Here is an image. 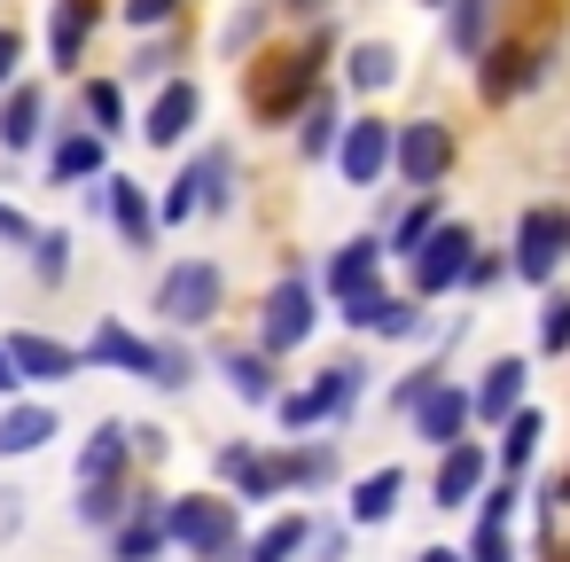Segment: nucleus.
I'll return each mask as SVG.
<instances>
[{
	"mask_svg": "<svg viewBox=\"0 0 570 562\" xmlns=\"http://www.w3.org/2000/svg\"><path fill=\"white\" fill-rule=\"evenodd\" d=\"M438 375H445V367H438V359H422V367H406V375H399V383H391V414H406V406H414V398H422V391H430V383H438Z\"/></svg>",
	"mask_w": 570,
	"mask_h": 562,
	"instance_id": "43",
	"label": "nucleus"
},
{
	"mask_svg": "<svg viewBox=\"0 0 570 562\" xmlns=\"http://www.w3.org/2000/svg\"><path fill=\"white\" fill-rule=\"evenodd\" d=\"M305 546H313L321 562H352V523H313Z\"/></svg>",
	"mask_w": 570,
	"mask_h": 562,
	"instance_id": "44",
	"label": "nucleus"
},
{
	"mask_svg": "<svg viewBox=\"0 0 570 562\" xmlns=\"http://www.w3.org/2000/svg\"><path fill=\"white\" fill-rule=\"evenodd\" d=\"M126 515V476H102V484H79V523H95V531H110Z\"/></svg>",
	"mask_w": 570,
	"mask_h": 562,
	"instance_id": "38",
	"label": "nucleus"
},
{
	"mask_svg": "<svg viewBox=\"0 0 570 562\" xmlns=\"http://www.w3.org/2000/svg\"><path fill=\"white\" fill-rule=\"evenodd\" d=\"M126 461H134V437H126V422H95V437L79 445V484L126 476Z\"/></svg>",
	"mask_w": 570,
	"mask_h": 562,
	"instance_id": "29",
	"label": "nucleus"
},
{
	"mask_svg": "<svg viewBox=\"0 0 570 562\" xmlns=\"http://www.w3.org/2000/svg\"><path fill=\"white\" fill-rule=\"evenodd\" d=\"M24 250H32V274H40V282H63V274H71V235H63V227H32Z\"/></svg>",
	"mask_w": 570,
	"mask_h": 562,
	"instance_id": "39",
	"label": "nucleus"
},
{
	"mask_svg": "<svg viewBox=\"0 0 570 562\" xmlns=\"http://www.w3.org/2000/svg\"><path fill=\"white\" fill-rule=\"evenodd\" d=\"M282 9H297V17H313V9H321V0H282Z\"/></svg>",
	"mask_w": 570,
	"mask_h": 562,
	"instance_id": "56",
	"label": "nucleus"
},
{
	"mask_svg": "<svg viewBox=\"0 0 570 562\" xmlns=\"http://www.w3.org/2000/svg\"><path fill=\"white\" fill-rule=\"evenodd\" d=\"M399 500H406V469L399 461H383V469H367L360 484H352V507H344V523H391L399 515Z\"/></svg>",
	"mask_w": 570,
	"mask_h": 562,
	"instance_id": "25",
	"label": "nucleus"
},
{
	"mask_svg": "<svg viewBox=\"0 0 570 562\" xmlns=\"http://www.w3.org/2000/svg\"><path fill=\"white\" fill-rule=\"evenodd\" d=\"M375 274H383V235H344V243L328 250V266H321V282H328V297H352V289H375Z\"/></svg>",
	"mask_w": 570,
	"mask_h": 562,
	"instance_id": "20",
	"label": "nucleus"
},
{
	"mask_svg": "<svg viewBox=\"0 0 570 562\" xmlns=\"http://www.w3.org/2000/svg\"><path fill=\"white\" fill-rule=\"evenodd\" d=\"M212 476L235 484V500H274V484H266V453H258L250 437H227V445L212 453Z\"/></svg>",
	"mask_w": 570,
	"mask_h": 562,
	"instance_id": "26",
	"label": "nucleus"
},
{
	"mask_svg": "<svg viewBox=\"0 0 570 562\" xmlns=\"http://www.w3.org/2000/svg\"><path fill=\"white\" fill-rule=\"evenodd\" d=\"M0 243H32V219L17 204H0Z\"/></svg>",
	"mask_w": 570,
	"mask_h": 562,
	"instance_id": "51",
	"label": "nucleus"
},
{
	"mask_svg": "<svg viewBox=\"0 0 570 562\" xmlns=\"http://www.w3.org/2000/svg\"><path fill=\"white\" fill-rule=\"evenodd\" d=\"M56 437V406H9L0 414V461H24Z\"/></svg>",
	"mask_w": 570,
	"mask_h": 562,
	"instance_id": "31",
	"label": "nucleus"
},
{
	"mask_svg": "<svg viewBox=\"0 0 570 562\" xmlns=\"http://www.w3.org/2000/svg\"><path fill=\"white\" fill-rule=\"evenodd\" d=\"M469 63H476V95H484V110H508V102H523V95L547 79V56L523 48V40H500V48L484 40Z\"/></svg>",
	"mask_w": 570,
	"mask_h": 562,
	"instance_id": "8",
	"label": "nucleus"
},
{
	"mask_svg": "<svg viewBox=\"0 0 570 562\" xmlns=\"http://www.w3.org/2000/svg\"><path fill=\"white\" fill-rule=\"evenodd\" d=\"M196 118H204V87L196 79H165L157 87V102H149V118L134 126L149 149H180L188 134H196Z\"/></svg>",
	"mask_w": 570,
	"mask_h": 562,
	"instance_id": "13",
	"label": "nucleus"
},
{
	"mask_svg": "<svg viewBox=\"0 0 570 562\" xmlns=\"http://www.w3.org/2000/svg\"><path fill=\"white\" fill-rule=\"evenodd\" d=\"M17 383H24V375H17V359H9V344H0V398H9Z\"/></svg>",
	"mask_w": 570,
	"mask_h": 562,
	"instance_id": "53",
	"label": "nucleus"
},
{
	"mask_svg": "<svg viewBox=\"0 0 570 562\" xmlns=\"http://www.w3.org/2000/svg\"><path fill=\"white\" fill-rule=\"evenodd\" d=\"M414 562H461V546H422Z\"/></svg>",
	"mask_w": 570,
	"mask_h": 562,
	"instance_id": "54",
	"label": "nucleus"
},
{
	"mask_svg": "<svg viewBox=\"0 0 570 562\" xmlns=\"http://www.w3.org/2000/svg\"><path fill=\"white\" fill-rule=\"evenodd\" d=\"M515 500H523V492H515V476H500V484L484 476V492H476V515H484V523H515Z\"/></svg>",
	"mask_w": 570,
	"mask_h": 562,
	"instance_id": "42",
	"label": "nucleus"
},
{
	"mask_svg": "<svg viewBox=\"0 0 570 562\" xmlns=\"http://www.w3.org/2000/svg\"><path fill=\"white\" fill-rule=\"evenodd\" d=\"M134 71H141V79H149V71H173V48H141V56H134Z\"/></svg>",
	"mask_w": 570,
	"mask_h": 562,
	"instance_id": "52",
	"label": "nucleus"
},
{
	"mask_svg": "<svg viewBox=\"0 0 570 562\" xmlns=\"http://www.w3.org/2000/svg\"><path fill=\"white\" fill-rule=\"evenodd\" d=\"M17 63H24V32H9V24H0V87L17 79Z\"/></svg>",
	"mask_w": 570,
	"mask_h": 562,
	"instance_id": "50",
	"label": "nucleus"
},
{
	"mask_svg": "<svg viewBox=\"0 0 570 562\" xmlns=\"http://www.w3.org/2000/svg\"><path fill=\"white\" fill-rule=\"evenodd\" d=\"M102 165H110V141H102L95 126H79V134H63V141L48 149V180H56V188H79V180H102Z\"/></svg>",
	"mask_w": 570,
	"mask_h": 562,
	"instance_id": "24",
	"label": "nucleus"
},
{
	"mask_svg": "<svg viewBox=\"0 0 570 562\" xmlns=\"http://www.w3.org/2000/svg\"><path fill=\"white\" fill-rule=\"evenodd\" d=\"M430 9H438V0H430Z\"/></svg>",
	"mask_w": 570,
	"mask_h": 562,
	"instance_id": "58",
	"label": "nucleus"
},
{
	"mask_svg": "<svg viewBox=\"0 0 570 562\" xmlns=\"http://www.w3.org/2000/svg\"><path fill=\"white\" fill-rule=\"evenodd\" d=\"M500 274H508V258H492V250H469V274H461V282H469V289H492Z\"/></svg>",
	"mask_w": 570,
	"mask_h": 562,
	"instance_id": "48",
	"label": "nucleus"
},
{
	"mask_svg": "<svg viewBox=\"0 0 570 562\" xmlns=\"http://www.w3.org/2000/svg\"><path fill=\"white\" fill-rule=\"evenodd\" d=\"M391 79H399V48H391V40H360V48L344 56V87H352V95H383Z\"/></svg>",
	"mask_w": 570,
	"mask_h": 562,
	"instance_id": "32",
	"label": "nucleus"
},
{
	"mask_svg": "<svg viewBox=\"0 0 570 562\" xmlns=\"http://www.w3.org/2000/svg\"><path fill=\"white\" fill-rule=\"evenodd\" d=\"M554 554H562V562H570V546H554Z\"/></svg>",
	"mask_w": 570,
	"mask_h": 562,
	"instance_id": "57",
	"label": "nucleus"
},
{
	"mask_svg": "<svg viewBox=\"0 0 570 562\" xmlns=\"http://www.w3.org/2000/svg\"><path fill=\"white\" fill-rule=\"evenodd\" d=\"M469 250H476V227H469V219H438V227L406 250V282H414V297H445V289H461Z\"/></svg>",
	"mask_w": 570,
	"mask_h": 562,
	"instance_id": "6",
	"label": "nucleus"
},
{
	"mask_svg": "<svg viewBox=\"0 0 570 562\" xmlns=\"http://www.w3.org/2000/svg\"><path fill=\"white\" fill-rule=\"evenodd\" d=\"M313 328H321L313 282H305V274H282V282L266 289V305H258V352H266V359H289Z\"/></svg>",
	"mask_w": 570,
	"mask_h": 562,
	"instance_id": "7",
	"label": "nucleus"
},
{
	"mask_svg": "<svg viewBox=\"0 0 570 562\" xmlns=\"http://www.w3.org/2000/svg\"><path fill=\"white\" fill-rule=\"evenodd\" d=\"M102 211H110V227L126 235V250H157L165 219H157V204H149V188H141V180H118V172H102Z\"/></svg>",
	"mask_w": 570,
	"mask_h": 562,
	"instance_id": "16",
	"label": "nucleus"
},
{
	"mask_svg": "<svg viewBox=\"0 0 570 562\" xmlns=\"http://www.w3.org/2000/svg\"><path fill=\"white\" fill-rule=\"evenodd\" d=\"M461 562H523V554H515L508 523H484V515H476V531H469V554H461Z\"/></svg>",
	"mask_w": 570,
	"mask_h": 562,
	"instance_id": "40",
	"label": "nucleus"
},
{
	"mask_svg": "<svg viewBox=\"0 0 570 562\" xmlns=\"http://www.w3.org/2000/svg\"><path fill=\"white\" fill-rule=\"evenodd\" d=\"M492 430H500V445H492V461H500V469L515 476V469H531V453H539V437H547V414H539V406L523 398V406H515V414H500Z\"/></svg>",
	"mask_w": 570,
	"mask_h": 562,
	"instance_id": "27",
	"label": "nucleus"
},
{
	"mask_svg": "<svg viewBox=\"0 0 570 562\" xmlns=\"http://www.w3.org/2000/svg\"><path fill=\"white\" fill-rule=\"evenodd\" d=\"M547 507H570V469L554 476V492H547Z\"/></svg>",
	"mask_w": 570,
	"mask_h": 562,
	"instance_id": "55",
	"label": "nucleus"
},
{
	"mask_svg": "<svg viewBox=\"0 0 570 562\" xmlns=\"http://www.w3.org/2000/svg\"><path fill=\"white\" fill-rule=\"evenodd\" d=\"M258 32H266V9H243V17L227 24V56H243V48H250Z\"/></svg>",
	"mask_w": 570,
	"mask_h": 562,
	"instance_id": "47",
	"label": "nucleus"
},
{
	"mask_svg": "<svg viewBox=\"0 0 570 562\" xmlns=\"http://www.w3.org/2000/svg\"><path fill=\"white\" fill-rule=\"evenodd\" d=\"M173 539H165V492H134L126 515L110 523V562H157Z\"/></svg>",
	"mask_w": 570,
	"mask_h": 562,
	"instance_id": "14",
	"label": "nucleus"
},
{
	"mask_svg": "<svg viewBox=\"0 0 570 562\" xmlns=\"http://www.w3.org/2000/svg\"><path fill=\"white\" fill-rule=\"evenodd\" d=\"M95 24H102V0H56V17H48V56H56V71H79Z\"/></svg>",
	"mask_w": 570,
	"mask_h": 562,
	"instance_id": "23",
	"label": "nucleus"
},
{
	"mask_svg": "<svg viewBox=\"0 0 570 562\" xmlns=\"http://www.w3.org/2000/svg\"><path fill=\"white\" fill-rule=\"evenodd\" d=\"M406 422H414V437H422V445H453V437L476 422V414H469V383L438 375V383H430V391L406 406Z\"/></svg>",
	"mask_w": 570,
	"mask_h": 562,
	"instance_id": "15",
	"label": "nucleus"
},
{
	"mask_svg": "<svg viewBox=\"0 0 570 562\" xmlns=\"http://www.w3.org/2000/svg\"><path fill=\"white\" fill-rule=\"evenodd\" d=\"M188 188H196V211L227 219V211H235V149H227V141L196 149V157H188Z\"/></svg>",
	"mask_w": 570,
	"mask_h": 562,
	"instance_id": "22",
	"label": "nucleus"
},
{
	"mask_svg": "<svg viewBox=\"0 0 570 562\" xmlns=\"http://www.w3.org/2000/svg\"><path fill=\"white\" fill-rule=\"evenodd\" d=\"M79 110L95 118V134H102V141H118V134H126V87H118V79H87Z\"/></svg>",
	"mask_w": 570,
	"mask_h": 562,
	"instance_id": "37",
	"label": "nucleus"
},
{
	"mask_svg": "<svg viewBox=\"0 0 570 562\" xmlns=\"http://www.w3.org/2000/svg\"><path fill=\"white\" fill-rule=\"evenodd\" d=\"M445 211H438V188H414V204H406V219H391V235H383V258H406L430 227H438Z\"/></svg>",
	"mask_w": 570,
	"mask_h": 562,
	"instance_id": "36",
	"label": "nucleus"
},
{
	"mask_svg": "<svg viewBox=\"0 0 570 562\" xmlns=\"http://www.w3.org/2000/svg\"><path fill=\"white\" fill-rule=\"evenodd\" d=\"M149 383H157V391H188V383H196V352H180V344H157V367H149Z\"/></svg>",
	"mask_w": 570,
	"mask_h": 562,
	"instance_id": "41",
	"label": "nucleus"
},
{
	"mask_svg": "<svg viewBox=\"0 0 570 562\" xmlns=\"http://www.w3.org/2000/svg\"><path fill=\"white\" fill-rule=\"evenodd\" d=\"M305 531H313L305 515H274L258 539H243V562H297L305 554Z\"/></svg>",
	"mask_w": 570,
	"mask_h": 562,
	"instance_id": "35",
	"label": "nucleus"
},
{
	"mask_svg": "<svg viewBox=\"0 0 570 562\" xmlns=\"http://www.w3.org/2000/svg\"><path fill=\"white\" fill-rule=\"evenodd\" d=\"M523 391H531L523 352H500V359L484 367V383L469 391V414H476V422H500V414H515V406H523Z\"/></svg>",
	"mask_w": 570,
	"mask_h": 562,
	"instance_id": "21",
	"label": "nucleus"
},
{
	"mask_svg": "<svg viewBox=\"0 0 570 562\" xmlns=\"http://www.w3.org/2000/svg\"><path fill=\"white\" fill-rule=\"evenodd\" d=\"M336 134H344V110H336V95H328V87H313V95H305V126H297V157L328 165Z\"/></svg>",
	"mask_w": 570,
	"mask_h": 562,
	"instance_id": "30",
	"label": "nucleus"
},
{
	"mask_svg": "<svg viewBox=\"0 0 570 562\" xmlns=\"http://www.w3.org/2000/svg\"><path fill=\"white\" fill-rule=\"evenodd\" d=\"M134 32H165L173 17H180V0H126V9H118Z\"/></svg>",
	"mask_w": 570,
	"mask_h": 562,
	"instance_id": "46",
	"label": "nucleus"
},
{
	"mask_svg": "<svg viewBox=\"0 0 570 562\" xmlns=\"http://www.w3.org/2000/svg\"><path fill=\"white\" fill-rule=\"evenodd\" d=\"M219 375L235 383V398L243 406H274V391H282V375H274V359L250 344V352H219Z\"/></svg>",
	"mask_w": 570,
	"mask_h": 562,
	"instance_id": "28",
	"label": "nucleus"
},
{
	"mask_svg": "<svg viewBox=\"0 0 570 562\" xmlns=\"http://www.w3.org/2000/svg\"><path fill=\"white\" fill-rule=\"evenodd\" d=\"M438 9H445V48L469 63L484 48V32H492V0H438Z\"/></svg>",
	"mask_w": 570,
	"mask_h": 562,
	"instance_id": "34",
	"label": "nucleus"
},
{
	"mask_svg": "<svg viewBox=\"0 0 570 562\" xmlns=\"http://www.w3.org/2000/svg\"><path fill=\"white\" fill-rule=\"evenodd\" d=\"M484 476H492V453L461 430L453 445H438V476H430V507H469L476 492H484Z\"/></svg>",
	"mask_w": 570,
	"mask_h": 562,
	"instance_id": "12",
	"label": "nucleus"
},
{
	"mask_svg": "<svg viewBox=\"0 0 570 562\" xmlns=\"http://www.w3.org/2000/svg\"><path fill=\"white\" fill-rule=\"evenodd\" d=\"M79 359H87V367H118V375H141V383H149V367H157V344H149V336H134L126 321H102V328L79 344Z\"/></svg>",
	"mask_w": 570,
	"mask_h": 562,
	"instance_id": "18",
	"label": "nucleus"
},
{
	"mask_svg": "<svg viewBox=\"0 0 570 562\" xmlns=\"http://www.w3.org/2000/svg\"><path fill=\"white\" fill-rule=\"evenodd\" d=\"M9 344V359H17V375L24 383H71L87 359H79V344H56V336H40V328H17V336H0Z\"/></svg>",
	"mask_w": 570,
	"mask_h": 562,
	"instance_id": "17",
	"label": "nucleus"
},
{
	"mask_svg": "<svg viewBox=\"0 0 570 562\" xmlns=\"http://www.w3.org/2000/svg\"><path fill=\"white\" fill-rule=\"evenodd\" d=\"M328 157H336L344 188H383V172H391V118H344Z\"/></svg>",
	"mask_w": 570,
	"mask_h": 562,
	"instance_id": "11",
	"label": "nucleus"
},
{
	"mask_svg": "<svg viewBox=\"0 0 570 562\" xmlns=\"http://www.w3.org/2000/svg\"><path fill=\"white\" fill-rule=\"evenodd\" d=\"M165 539L188 546L196 562H243V500H212V492H165Z\"/></svg>",
	"mask_w": 570,
	"mask_h": 562,
	"instance_id": "2",
	"label": "nucleus"
},
{
	"mask_svg": "<svg viewBox=\"0 0 570 562\" xmlns=\"http://www.w3.org/2000/svg\"><path fill=\"white\" fill-rule=\"evenodd\" d=\"M539 352H570V297H547V313H539Z\"/></svg>",
	"mask_w": 570,
	"mask_h": 562,
	"instance_id": "45",
	"label": "nucleus"
},
{
	"mask_svg": "<svg viewBox=\"0 0 570 562\" xmlns=\"http://www.w3.org/2000/svg\"><path fill=\"white\" fill-rule=\"evenodd\" d=\"M126 437H134V453H141V461H165V453H173V437H165L157 422H141V430H126Z\"/></svg>",
	"mask_w": 570,
	"mask_h": 562,
	"instance_id": "49",
	"label": "nucleus"
},
{
	"mask_svg": "<svg viewBox=\"0 0 570 562\" xmlns=\"http://www.w3.org/2000/svg\"><path fill=\"white\" fill-rule=\"evenodd\" d=\"M367 336H391V344H414V336H430V297H375V313H367Z\"/></svg>",
	"mask_w": 570,
	"mask_h": 562,
	"instance_id": "33",
	"label": "nucleus"
},
{
	"mask_svg": "<svg viewBox=\"0 0 570 562\" xmlns=\"http://www.w3.org/2000/svg\"><path fill=\"white\" fill-rule=\"evenodd\" d=\"M328 48H336V40H328V32H313L297 56H282V71H274V79H258L250 110H258L266 126H282V118H289V110H297V102L321 87V63H328Z\"/></svg>",
	"mask_w": 570,
	"mask_h": 562,
	"instance_id": "10",
	"label": "nucleus"
},
{
	"mask_svg": "<svg viewBox=\"0 0 570 562\" xmlns=\"http://www.w3.org/2000/svg\"><path fill=\"white\" fill-rule=\"evenodd\" d=\"M219 305H227V274L212 258L165 266V282H157V321L165 328H204V321H219Z\"/></svg>",
	"mask_w": 570,
	"mask_h": 562,
	"instance_id": "4",
	"label": "nucleus"
},
{
	"mask_svg": "<svg viewBox=\"0 0 570 562\" xmlns=\"http://www.w3.org/2000/svg\"><path fill=\"white\" fill-rule=\"evenodd\" d=\"M48 134V87H0V149H9V157H24L32 141Z\"/></svg>",
	"mask_w": 570,
	"mask_h": 562,
	"instance_id": "19",
	"label": "nucleus"
},
{
	"mask_svg": "<svg viewBox=\"0 0 570 562\" xmlns=\"http://www.w3.org/2000/svg\"><path fill=\"white\" fill-rule=\"evenodd\" d=\"M266 484H274V500H282V492H328V484H336V437H328V430L282 437V445L266 453Z\"/></svg>",
	"mask_w": 570,
	"mask_h": 562,
	"instance_id": "9",
	"label": "nucleus"
},
{
	"mask_svg": "<svg viewBox=\"0 0 570 562\" xmlns=\"http://www.w3.org/2000/svg\"><path fill=\"white\" fill-rule=\"evenodd\" d=\"M360 398H367V359H328L305 391H274V422L289 437L297 430H344Z\"/></svg>",
	"mask_w": 570,
	"mask_h": 562,
	"instance_id": "1",
	"label": "nucleus"
},
{
	"mask_svg": "<svg viewBox=\"0 0 570 562\" xmlns=\"http://www.w3.org/2000/svg\"><path fill=\"white\" fill-rule=\"evenodd\" d=\"M562 266H570V211H562V204H531V211L515 219L508 274H515V282H531V289H547Z\"/></svg>",
	"mask_w": 570,
	"mask_h": 562,
	"instance_id": "3",
	"label": "nucleus"
},
{
	"mask_svg": "<svg viewBox=\"0 0 570 562\" xmlns=\"http://www.w3.org/2000/svg\"><path fill=\"white\" fill-rule=\"evenodd\" d=\"M453 165H461V141H453L445 118H406V126H391V172H399L406 188H438Z\"/></svg>",
	"mask_w": 570,
	"mask_h": 562,
	"instance_id": "5",
	"label": "nucleus"
}]
</instances>
